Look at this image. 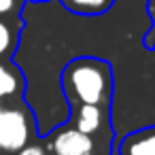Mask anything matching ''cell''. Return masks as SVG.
I'll return each instance as SVG.
<instances>
[{"label":"cell","mask_w":155,"mask_h":155,"mask_svg":"<svg viewBox=\"0 0 155 155\" xmlns=\"http://www.w3.org/2000/svg\"><path fill=\"white\" fill-rule=\"evenodd\" d=\"M62 7L74 15H83V17H98L104 15L115 0H60Z\"/></svg>","instance_id":"cell-8"},{"label":"cell","mask_w":155,"mask_h":155,"mask_svg":"<svg viewBox=\"0 0 155 155\" xmlns=\"http://www.w3.org/2000/svg\"><path fill=\"white\" fill-rule=\"evenodd\" d=\"M117 155H155V125L136 130L121 138Z\"/></svg>","instance_id":"cell-4"},{"label":"cell","mask_w":155,"mask_h":155,"mask_svg":"<svg viewBox=\"0 0 155 155\" xmlns=\"http://www.w3.org/2000/svg\"><path fill=\"white\" fill-rule=\"evenodd\" d=\"M149 13H151L153 26H151V30H149V34H147V38H144V45L151 49V47L155 45V0H149Z\"/></svg>","instance_id":"cell-10"},{"label":"cell","mask_w":155,"mask_h":155,"mask_svg":"<svg viewBox=\"0 0 155 155\" xmlns=\"http://www.w3.org/2000/svg\"><path fill=\"white\" fill-rule=\"evenodd\" d=\"M24 21L19 15L13 17H0V60H9L19 43V32Z\"/></svg>","instance_id":"cell-7"},{"label":"cell","mask_w":155,"mask_h":155,"mask_svg":"<svg viewBox=\"0 0 155 155\" xmlns=\"http://www.w3.org/2000/svg\"><path fill=\"white\" fill-rule=\"evenodd\" d=\"M62 87L70 104L108 106L113 96L110 64L98 58H77L66 64L62 72Z\"/></svg>","instance_id":"cell-1"},{"label":"cell","mask_w":155,"mask_h":155,"mask_svg":"<svg viewBox=\"0 0 155 155\" xmlns=\"http://www.w3.org/2000/svg\"><path fill=\"white\" fill-rule=\"evenodd\" d=\"M51 155H53V153H51Z\"/></svg>","instance_id":"cell-13"},{"label":"cell","mask_w":155,"mask_h":155,"mask_svg":"<svg viewBox=\"0 0 155 155\" xmlns=\"http://www.w3.org/2000/svg\"><path fill=\"white\" fill-rule=\"evenodd\" d=\"M15 155H47L45 153V147L38 144V142H28L26 147H21Z\"/></svg>","instance_id":"cell-11"},{"label":"cell","mask_w":155,"mask_h":155,"mask_svg":"<svg viewBox=\"0 0 155 155\" xmlns=\"http://www.w3.org/2000/svg\"><path fill=\"white\" fill-rule=\"evenodd\" d=\"M104 106H96V104H81L77 106V113H74V125L79 132L87 134V136H94L96 132L102 130L104 125Z\"/></svg>","instance_id":"cell-6"},{"label":"cell","mask_w":155,"mask_h":155,"mask_svg":"<svg viewBox=\"0 0 155 155\" xmlns=\"http://www.w3.org/2000/svg\"><path fill=\"white\" fill-rule=\"evenodd\" d=\"M34 138L32 113L13 100L0 102V151L17 153Z\"/></svg>","instance_id":"cell-2"},{"label":"cell","mask_w":155,"mask_h":155,"mask_svg":"<svg viewBox=\"0 0 155 155\" xmlns=\"http://www.w3.org/2000/svg\"><path fill=\"white\" fill-rule=\"evenodd\" d=\"M87 155H94V153H87Z\"/></svg>","instance_id":"cell-12"},{"label":"cell","mask_w":155,"mask_h":155,"mask_svg":"<svg viewBox=\"0 0 155 155\" xmlns=\"http://www.w3.org/2000/svg\"><path fill=\"white\" fill-rule=\"evenodd\" d=\"M24 74L9 60H0V102L17 100L24 94Z\"/></svg>","instance_id":"cell-5"},{"label":"cell","mask_w":155,"mask_h":155,"mask_svg":"<svg viewBox=\"0 0 155 155\" xmlns=\"http://www.w3.org/2000/svg\"><path fill=\"white\" fill-rule=\"evenodd\" d=\"M49 147L53 155H87V153H94L96 142L91 136L70 125V127H62L60 132H55Z\"/></svg>","instance_id":"cell-3"},{"label":"cell","mask_w":155,"mask_h":155,"mask_svg":"<svg viewBox=\"0 0 155 155\" xmlns=\"http://www.w3.org/2000/svg\"><path fill=\"white\" fill-rule=\"evenodd\" d=\"M24 0H0V17H13L19 15Z\"/></svg>","instance_id":"cell-9"}]
</instances>
